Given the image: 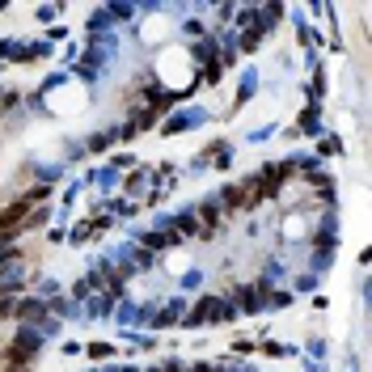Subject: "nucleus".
<instances>
[{"label":"nucleus","instance_id":"f257e3e1","mask_svg":"<svg viewBox=\"0 0 372 372\" xmlns=\"http://www.w3.org/2000/svg\"><path fill=\"white\" fill-rule=\"evenodd\" d=\"M229 317H237L229 296H203V301L195 305L182 321H186V326H203V321H229Z\"/></svg>","mask_w":372,"mask_h":372},{"label":"nucleus","instance_id":"f03ea898","mask_svg":"<svg viewBox=\"0 0 372 372\" xmlns=\"http://www.w3.org/2000/svg\"><path fill=\"white\" fill-rule=\"evenodd\" d=\"M47 195H51V190H47V186H38V190H30V195H21V199H13L5 212H0V237H9L13 229H21V220H26V212H30L38 199H47Z\"/></svg>","mask_w":372,"mask_h":372},{"label":"nucleus","instance_id":"7ed1b4c3","mask_svg":"<svg viewBox=\"0 0 372 372\" xmlns=\"http://www.w3.org/2000/svg\"><path fill=\"white\" fill-rule=\"evenodd\" d=\"M262 284H245V288H233V296H229V301H233V309L237 313H258L262 309Z\"/></svg>","mask_w":372,"mask_h":372},{"label":"nucleus","instance_id":"20e7f679","mask_svg":"<svg viewBox=\"0 0 372 372\" xmlns=\"http://www.w3.org/2000/svg\"><path fill=\"white\" fill-rule=\"evenodd\" d=\"M38 347H42V334H38L34 326H21V330H17V338H13V351L30 356V351H38Z\"/></svg>","mask_w":372,"mask_h":372},{"label":"nucleus","instance_id":"39448f33","mask_svg":"<svg viewBox=\"0 0 372 372\" xmlns=\"http://www.w3.org/2000/svg\"><path fill=\"white\" fill-rule=\"evenodd\" d=\"M173 229H178V233H173V237H203V229H199V220H195L190 212H182V216H173Z\"/></svg>","mask_w":372,"mask_h":372},{"label":"nucleus","instance_id":"423d86ee","mask_svg":"<svg viewBox=\"0 0 372 372\" xmlns=\"http://www.w3.org/2000/svg\"><path fill=\"white\" fill-rule=\"evenodd\" d=\"M186 317V301H182V296H173V301L161 309V317H157V326H173V321H182Z\"/></svg>","mask_w":372,"mask_h":372},{"label":"nucleus","instance_id":"0eeeda50","mask_svg":"<svg viewBox=\"0 0 372 372\" xmlns=\"http://www.w3.org/2000/svg\"><path fill=\"white\" fill-rule=\"evenodd\" d=\"M47 313V301H38V296H34V301H21L17 309H13V317H21V321H34V317H42Z\"/></svg>","mask_w":372,"mask_h":372},{"label":"nucleus","instance_id":"6e6552de","mask_svg":"<svg viewBox=\"0 0 372 372\" xmlns=\"http://www.w3.org/2000/svg\"><path fill=\"white\" fill-rule=\"evenodd\" d=\"M262 305H266V309H288V305H292V296H288V292H271V288H266V292H262Z\"/></svg>","mask_w":372,"mask_h":372},{"label":"nucleus","instance_id":"1a4fd4ad","mask_svg":"<svg viewBox=\"0 0 372 372\" xmlns=\"http://www.w3.org/2000/svg\"><path fill=\"white\" fill-rule=\"evenodd\" d=\"M220 203H225L229 212H237V208H241V190H237V186H225V190H220Z\"/></svg>","mask_w":372,"mask_h":372},{"label":"nucleus","instance_id":"9d476101","mask_svg":"<svg viewBox=\"0 0 372 372\" xmlns=\"http://www.w3.org/2000/svg\"><path fill=\"white\" fill-rule=\"evenodd\" d=\"M229 161H233V148L229 144H216V165L212 169H229Z\"/></svg>","mask_w":372,"mask_h":372},{"label":"nucleus","instance_id":"9b49d317","mask_svg":"<svg viewBox=\"0 0 372 372\" xmlns=\"http://www.w3.org/2000/svg\"><path fill=\"white\" fill-rule=\"evenodd\" d=\"M114 140H119V132H106V136H93V140H89V148H93V153H102V148H110Z\"/></svg>","mask_w":372,"mask_h":372},{"label":"nucleus","instance_id":"f8f14e48","mask_svg":"<svg viewBox=\"0 0 372 372\" xmlns=\"http://www.w3.org/2000/svg\"><path fill=\"white\" fill-rule=\"evenodd\" d=\"M301 127H305V136H321V132H317V114H313V110L301 114Z\"/></svg>","mask_w":372,"mask_h":372},{"label":"nucleus","instance_id":"ddd939ff","mask_svg":"<svg viewBox=\"0 0 372 372\" xmlns=\"http://www.w3.org/2000/svg\"><path fill=\"white\" fill-rule=\"evenodd\" d=\"M148 372H186V364H182V360H165V364H157V368H148Z\"/></svg>","mask_w":372,"mask_h":372},{"label":"nucleus","instance_id":"4468645a","mask_svg":"<svg viewBox=\"0 0 372 372\" xmlns=\"http://www.w3.org/2000/svg\"><path fill=\"white\" fill-rule=\"evenodd\" d=\"M13 309H17V301L9 292H0V317H13Z\"/></svg>","mask_w":372,"mask_h":372},{"label":"nucleus","instance_id":"2eb2a0df","mask_svg":"<svg viewBox=\"0 0 372 372\" xmlns=\"http://www.w3.org/2000/svg\"><path fill=\"white\" fill-rule=\"evenodd\" d=\"M17 102H21V93H17V89H5V93H0V106H5V110H13Z\"/></svg>","mask_w":372,"mask_h":372},{"label":"nucleus","instance_id":"dca6fc26","mask_svg":"<svg viewBox=\"0 0 372 372\" xmlns=\"http://www.w3.org/2000/svg\"><path fill=\"white\" fill-rule=\"evenodd\" d=\"M186 372H220V364H208V360H199V364H186Z\"/></svg>","mask_w":372,"mask_h":372},{"label":"nucleus","instance_id":"f3484780","mask_svg":"<svg viewBox=\"0 0 372 372\" xmlns=\"http://www.w3.org/2000/svg\"><path fill=\"white\" fill-rule=\"evenodd\" d=\"M144 182H148V173H144V169H140V173H132V178H127V190H140V186H144Z\"/></svg>","mask_w":372,"mask_h":372},{"label":"nucleus","instance_id":"a211bd4d","mask_svg":"<svg viewBox=\"0 0 372 372\" xmlns=\"http://www.w3.org/2000/svg\"><path fill=\"white\" fill-rule=\"evenodd\" d=\"M89 356H93V360H102V356H110V347H106V343H93V347H89Z\"/></svg>","mask_w":372,"mask_h":372},{"label":"nucleus","instance_id":"6ab92c4d","mask_svg":"<svg viewBox=\"0 0 372 372\" xmlns=\"http://www.w3.org/2000/svg\"><path fill=\"white\" fill-rule=\"evenodd\" d=\"M220 372H250V364H233V368H220Z\"/></svg>","mask_w":372,"mask_h":372}]
</instances>
